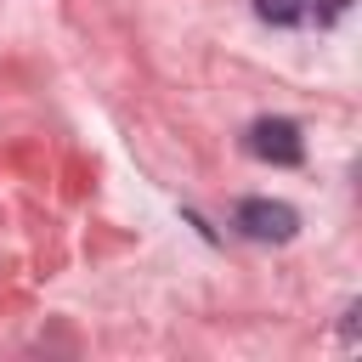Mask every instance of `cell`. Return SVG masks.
Masks as SVG:
<instances>
[{
    "label": "cell",
    "mask_w": 362,
    "mask_h": 362,
    "mask_svg": "<svg viewBox=\"0 0 362 362\" xmlns=\"http://www.w3.org/2000/svg\"><path fill=\"white\" fill-rule=\"evenodd\" d=\"M238 232L255 238V243H288L300 232V215L283 198H243L238 204Z\"/></svg>",
    "instance_id": "6da1fadb"
},
{
    "label": "cell",
    "mask_w": 362,
    "mask_h": 362,
    "mask_svg": "<svg viewBox=\"0 0 362 362\" xmlns=\"http://www.w3.org/2000/svg\"><path fill=\"white\" fill-rule=\"evenodd\" d=\"M243 147L260 158V164H300L305 158V141H300V124L294 119H255Z\"/></svg>",
    "instance_id": "7a4b0ae2"
},
{
    "label": "cell",
    "mask_w": 362,
    "mask_h": 362,
    "mask_svg": "<svg viewBox=\"0 0 362 362\" xmlns=\"http://www.w3.org/2000/svg\"><path fill=\"white\" fill-rule=\"evenodd\" d=\"M255 11H260L266 23H277V28H300V23H311V0H255Z\"/></svg>",
    "instance_id": "3957f363"
}]
</instances>
